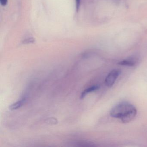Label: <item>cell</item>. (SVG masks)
<instances>
[{
    "mask_svg": "<svg viewBox=\"0 0 147 147\" xmlns=\"http://www.w3.org/2000/svg\"><path fill=\"white\" fill-rule=\"evenodd\" d=\"M24 43H31L32 42H34V40L33 38H29V39H27L25 41Z\"/></svg>",
    "mask_w": 147,
    "mask_h": 147,
    "instance_id": "ba28073f",
    "label": "cell"
},
{
    "mask_svg": "<svg viewBox=\"0 0 147 147\" xmlns=\"http://www.w3.org/2000/svg\"><path fill=\"white\" fill-rule=\"evenodd\" d=\"M121 74L119 69H113L111 71L105 80V84L108 87L111 88L113 86L117 79Z\"/></svg>",
    "mask_w": 147,
    "mask_h": 147,
    "instance_id": "7a4b0ae2",
    "label": "cell"
},
{
    "mask_svg": "<svg viewBox=\"0 0 147 147\" xmlns=\"http://www.w3.org/2000/svg\"><path fill=\"white\" fill-rule=\"evenodd\" d=\"M76 10L78 11V10H79V7H80V0H76Z\"/></svg>",
    "mask_w": 147,
    "mask_h": 147,
    "instance_id": "52a82bcc",
    "label": "cell"
},
{
    "mask_svg": "<svg viewBox=\"0 0 147 147\" xmlns=\"http://www.w3.org/2000/svg\"><path fill=\"white\" fill-rule=\"evenodd\" d=\"M25 102V99H23L21 100L17 101L16 103H13L9 107V109L11 110H15L20 108Z\"/></svg>",
    "mask_w": 147,
    "mask_h": 147,
    "instance_id": "5b68a950",
    "label": "cell"
},
{
    "mask_svg": "<svg viewBox=\"0 0 147 147\" xmlns=\"http://www.w3.org/2000/svg\"><path fill=\"white\" fill-rule=\"evenodd\" d=\"M100 87V86L99 85H95V86H92L91 87L85 89L82 93L81 95V98L83 99V98L86 97V95L88 94L98 90V89H99Z\"/></svg>",
    "mask_w": 147,
    "mask_h": 147,
    "instance_id": "277c9868",
    "label": "cell"
},
{
    "mask_svg": "<svg viewBox=\"0 0 147 147\" xmlns=\"http://www.w3.org/2000/svg\"><path fill=\"white\" fill-rule=\"evenodd\" d=\"M8 0H0V3L1 4V5L3 6H5L7 4Z\"/></svg>",
    "mask_w": 147,
    "mask_h": 147,
    "instance_id": "8992f818",
    "label": "cell"
},
{
    "mask_svg": "<svg viewBox=\"0 0 147 147\" xmlns=\"http://www.w3.org/2000/svg\"><path fill=\"white\" fill-rule=\"evenodd\" d=\"M136 59L135 58H129L119 62L118 64L122 66L133 67L136 65Z\"/></svg>",
    "mask_w": 147,
    "mask_h": 147,
    "instance_id": "3957f363",
    "label": "cell"
},
{
    "mask_svg": "<svg viewBox=\"0 0 147 147\" xmlns=\"http://www.w3.org/2000/svg\"><path fill=\"white\" fill-rule=\"evenodd\" d=\"M137 114L136 107L128 102H121L113 107L110 115L113 117L120 119L123 123H128L133 120Z\"/></svg>",
    "mask_w": 147,
    "mask_h": 147,
    "instance_id": "6da1fadb",
    "label": "cell"
}]
</instances>
